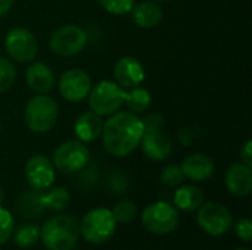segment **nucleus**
Returning <instances> with one entry per match:
<instances>
[{
    "label": "nucleus",
    "mask_w": 252,
    "mask_h": 250,
    "mask_svg": "<svg viewBox=\"0 0 252 250\" xmlns=\"http://www.w3.org/2000/svg\"><path fill=\"white\" fill-rule=\"evenodd\" d=\"M13 6V0H0V18L6 16Z\"/></svg>",
    "instance_id": "obj_34"
},
{
    "label": "nucleus",
    "mask_w": 252,
    "mask_h": 250,
    "mask_svg": "<svg viewBox=\"0 0 252 250\" xmlns=\"http://www.w3.org/2000/svg\"><path fill=\"white\" fill-rule=\"evenodd\" d=\"M102 141L105 150L117 158L133 153L143 137L142 118L130 111L112 113L102 128Z\"/></svg>",
    "instance_id": "obj_1"
},
{
    "label": "nucleus",
    "mask_w": 252,
    "mask_h": 250,
    "mask_svg": "<svg viewBox=\"0 0 252 250\" xmlns=\"http://www.w3.org/2000/svg\"><path fill=\"white\" fill-rule=\"evenodd\" d=\"M204 192L196 186H182L174 194V205L185 212H193L204 203Z\"/></svg>",
    "instance_id": "obj_21"
},
{
    "label": "nucleus",
    "mask_w": 252,
    "mask_h": 250,
    "mask_svg": "<svg viewBox=\"0 0 252 250\" xmlns=\"http://www.w3.org/2000/svg\"><path fill=\"white\" fill-rule=\"evenodd\" d=\"M4 49L12 60L18 63H30L37 56L38 43L30 29L18 27L7 32L4 38Z\"/></svg>",
    "instance_id": "obj_9"
},
{
    "label": "nucleus",
    "mask_w": 252,
    "mask_h": 250,
    "mask_svg": "<svg viewBox=\"0 0 252 250\" xmlns=\"http://www.w3.org/2000/svg\"><path fill=\"white\" fill-rule=\"evenodd\" d=\"M16 211L22 218H38L44 214L46 206L43 203V193L41 190H25L16 199Z\"/></svg>",
    "instance_id": "obj_20"
},
{
    "label": "nucleus",
    "mask_w": 252,
    "mask_h": 250,
    "mask_svg": "<svg viewBox=\"0 0 252 250\" xmlns=\"http://www.w3.org/2000/svg\"><path fill=\"white\" fill-rule=\"evenodd\" d=\"M115 83L123 88H133L143 83L145 69L143 65L133 56H123L114 66Z\"/></svg>",
    "instance_id": "obj_13"
},
{
    "label": "nucleus",
    "mask_w": 252,
    "mask_h": 250,
    "mask_svg": "<svg viewBox=\"0 0 252 250\" xmlns=\"http://www.w3.org/2000/svg\"><path fill=\"white\" fill-rule=\"evenodd\" d=\"M131 18L134 24L140 28H154L162 21V7L154 0H143L134 3L131 10Z\"/></svg>",
    "instance_id": "obj_18"
},
{
    "label": "nucleus",
    "mask_w": 252,
    "mask_h": 250,
    "mask_svg": "<svg viewBox=\"0 0 252 250\" xmlns=\"http://www.w3.org/2000/svg\"><path fill=\"white\" fill-rule=\"evenodd\" d=\"M117 221L111 209L96 208L89 211L80 224V234L92 245H100L114 236Z\"/></svg>",
    "instance_id": "obj_5"
},
{
    "label": "nucleus",
    "mask_w": 252,
    "mask_h": 250,
    "mask_svg": "<svg viewBox=\"0 0 252 250\" xmlns=\"http://www.w3.org/2000/svg\"><path fill=\"white\" fill-rule=\"evenodd\" d=\"M40 239V227L35 224H22L15 231V243L21 248H31Z\"/></svg>",
    "instance_id": "obj_24"
},
{
    "label": "nucleus",
    "mask_w": 252,
    "mask_h": 250,
    "mask_svg": "<svg viewBox=\"0 0 252 250\" xmlns=\"http://www.w3.org/2000/svg\"><path fill=\"white\" fill-rule=\"evenodd\" d=\"M185 178L192 181H207L214 174V161L204 153H193L185 158L183 164L180 165Z\"/></svg>",
    "instance_id": "obj_17"
},
{
    "label": "nucleus",
    "mask_w": 252,
    "mask_h": 250,
    "mask_svg": "<svg viewBox=\"0 0 252 250\" xmlns=\"http://www.w3.org/2000/svg\"><path fill=\"white\" fill-rule=\"evenodd\" d=\"M179 211L167 202H155L142 214L143 227L152 234H170L179 225Z\"/></svg>",
    "instance_id": "obj_7"
},
{
    "label": "nucleus",
    "mask_w": 252,
    "mask_h": 250,
    "mask_svg": "<svg viewBox=\"0 0 252 250\" xmlns=\"http://www.w3.org/2000/svg\"><path fill=\"white\" fill-rule=\"evenodd\" d=\"M196 211L199 227L213 237H220L226 234L233 224L230 211L221 203L207 202L202 203Z\"/></svg>",
    "instance_id": "obj_10"
},
{
    "label": "nucleus",
    "mask_w": 252,
    "mask_h": 250,
    "mask_svg": "<svg viewBox=\"0 0 252 250\" xmlns=\"http://www.w3.org/2000/svg\"><path fill=\"white\" fill-rule=\"evenodd\" d=\"M87 32L74 24L61 25L50 35V49L55 55L62 57H71L78 55L87 46Z\"/></svg>",
    "instance_id": "obj_8"
},
{
    "label": "nucleus",
    "mask_w": 252,
    "mask_h": 250,
    "mask_svg": "<svg viewBox=\"0 0 252 250\" xmlns=\"http://www.w3.org/2000/svg\"><path fill=\"white\" fill-rule=\"evenodd\" d=\"M224 184L233 196H248L252 192V168L242 162L233 164L226 172Z\"/></svg>",
    "instance_id": "obj_14"
},
{
    "label": "nucleus",
    "mask_w": 252,
    "mask_h": 250,
    "mask_svg": "<svg viewBox=\"0 0 252 250\" xmlns=\"http://www.w3.org/2000/svg\"><path fill=\"white\" fill-rule=\"evenodd\" d=\"M18 72L12 60L0 57V94L10 90L16 81Z\"/></svg>",
    "instance_id": "obj_25"
},
{
    "label": "nucleus",
    "mask_w": 252,
    "mask_h": 250,
    "mask_svg": "<svg viewBox=\"0 0 252 250\" xmlns=\"http://www.w3.org/2000/svg\"><path fill=\"white\" fill-rule=\"evenodd\" d=\"M241 162L242 164H245V165H248V167H251L252 168V141L251 140H248L245 144H244V147L241 149Z\"/></svg>",
    "instance_id": "obj_33"
},
{
    "label": "nucleus",
    "mask_w": 252,
    "mask_h": 250,
    "mask_svg": "<svg viewBox=\"0 0 252 250\" xmlns=\"http://www.w3.org/2000/svg\"><path fill=\"white\" fill-rule=\"evenodd\" d=\"M124 105H127L130 112H133L136 115L145 113L152 105V96L146 88L137 85V87L130 88V91H127Z\"/></svg>",
    "instance_id": "obj_22"
},
{
    "label": "nucleus",
    "mask_w": 252,
    "mask_h": 250,
    "mask_svg": "<svg viewBox=\"0 0 252 250\" xmlns=\"http://www.w3.org/2000/svg\"><path fill=\"white\" fill-rule=\"evenodd\" d=\"M137 214V206L130 202V200H121L118 202L114 209H112V215L117 221V224H128L134 220Z\"/></svg>",
    "instance_id": "obj_26"
},
{
    "label": "nucleus",
    "mask_w": 252,
    "mask_h": 250,
    "mask_svg": "<svg viewBox=\"0 0 252 250\" xmlns=\"http://www.w3.org/2000/svg\"><path fill=\"white\" fill-rule=\"evenodd\" d=\"M25 81L35 94H47L55 87V74L46 63L34 62L25 71Z\"/></svg>",
    "instance_id": "obj_16"
},
{
    "label": "nucleus",
    "mask_w": 252,
    "mask_h": 250,
    "mask_svg": "<svg viewBox=\"0 0 252 250\" xmlns=\"http://www.w3.org/2000/svg\"><path fill=\"white\" fill-rule=\"evenodd\" d=\"M90 161V152L86 143L80 140H68L59 144L53 153V167L59 172L74 174L87 167Z\"/></svg>",
    "instance_id": "obj_6"
},
{
    "label": "nucleus",
    "mask_w": 252,
    "mask_h": 250,
    "mask_svg": "<svg viewBox=\"0 0 252 250\" xmlns=\"http://www.w3.org/2000/svg\"><path fill=\"white\" fill-rule=\"evenodd\" d=\"M0 130H1V125H0Z\"/></svg>",
    "instance_id": "obj_38"
},
{
    "label": "nucleus",
    "mask_w": 252,
    "mask_h": 250,
    "mask_svg": "<svg viewBox=\"0 0 252 250\" xmlns=\"http://www.w3.org/2000/svg\"><path fill=\"white\" fill-rule=\"evenodd\" d=\"M13 228H15V221L12 214L0 206V246L10 239Z\"/></svg>",
    "instance_id": "obj_29"
},
{
    "label": "nucleus",
    "mask_w": 252,
    "mask_h": 250,
    "mask_svg": "<svg viewBox=\"0 0 252 250\" xmlns=\"http://www.w3.org/2000/svg\"><path fill=\"white\" fill-rule=\"evenodd\" d=\"M185 181V175L180 165H168L161 172V183L167 187H179Z\"/></svg>",
    "instance_id": "obj_27"
},
{
    "label": "nucleus",
    "mask_w": 252,
    "mask_h": 250,
    "mask_svg": "<svg viewBox=\"0 0 252 250\" xmlns=\"http://www.w3.org/2000/svg\"><path fill=\"white\" fill-rule=\"evenodd\" d=\"M59 115L58 103L53 97L47 94H37L28 100L24 112L25 125L35 134H46L49 133Z\"/></svg>",
    "instance_id": "obj_3"
},
{
    "label": "nucleus",
    "mask_w": 252,
    "mask_h": 250,
    "mask_svg": "<svg viewBox=\"0 0 252 250\" xmlns=\"http://www.w3.org/2000/svg\"><path fill=\"white\" fill-rule=\"evenodd\" d=\"M25 180L35 190H46L55 181V167L43 155L31 156L25 164Z\"/></svg>",
    "instance_id": "obj_12"
},
{
    "label": "nucleus",
    "mask_w": 252,
    "mask_h": 250,
    "mask_svg": "<svg viewBox=\"0 0 252 250\" xmlns=\"http://www.w3.org/2000/svg\"><path fill=\"white\" fill-rule=\"evenodd\" d=\"M126 88L120 87L117 83L109 80L99 81L94 87H92L89 93V106L90 111L99 116H111L118 112L120 108L126 102Z\"/></svg>",
    "instance_id": "obj_4"
},
{
    "label": "nucleus",
    "mask_w": 252,
    "mask_h": 250,
    "mask_svg": "<svg viewBox=\"0 0 252 250\" xmlns=\"http://www.w3.org/2000/svg\"><path fill=\"white\" fill-rule=\"evenodd\" d=\"M61 96L71 103H78L84 100L92 90V80L89 74L83 69L72 68L65 71L58 83Z\"/></svg>",
    "instance_id": "obj_11"
},
{
    "label": "nucleus",
    "mask_w": 252,
    "mask_h": 250,
    "mask_svg": "<svg viewBox=\"0 0 252 250\" xmlns=\"http://www.w3.org/2000/svg\"><path fill=\"white\" fill-rule=\"evenodd\" d=\"M43 203L46 209H52L56 212L63 211L71 203L69 192L63 187H53L47 193H43Z\"/></svg>",
    "instance_id": "obj_23"
},
{
    "label": "nucleus",
    "mask_w": 252,
    "mask_h": 250,
    "mask_svg": "<svg viewBox=\"0 0 252 250\" xmlns=\"http://www.w3.org/2000/svg\"><path fill=\"white\" fill-rule=\"evenodd\" d=\"M97 3L112 15H126L130 13L134 0H97Z\"/></svg>",
    "instance_id": "obj_28"
},
{
    "label": "nucleus",
    "mask_w": 252,
    "mask_h": 250,
    "mask_svg": "<svg viewBox=\"0 0 252 250\" xmlns=\"http://www.w3.org/2000/svg\"><path fill=\"white\" fill-rule=\"evenodd\" d=\"M40 237L47 250H72L80 239V224L71 215H58L44 222Z\"/></svg>",
    "instance_id": "obj_2"
},
{
    "label": "nucleus",
    "mask_w": 252,
    "mask_h": 250,
    "mask_svg": "<svg viewBox=\"0 0 252 250\" xmlns=\"http://www.w3.org/2000/svg\"><path fill=\"white\" fill-rule=\"evenodd\" d=\"M143 153L152 159V161H165L171 150H173V143L168 134L161 131H151V133H143V137L140 140V144Z\"/></svg>",
    "instance_id": "obj_15"
},
{
    "label": "nucleus",
    "mask_w": 252,
    "mask_h": 250,
    "mask_svg": "<svg viewBox=\"0 0 252 250\" xmlns=\"http://www.w3.org/2000/svg\"><path fill=\"white\" fill-rule=\"evenodd\" d=\"M3 197H4V194H3V190L0 189V205H1V202H3Z\"/></svg>",
    "instance_id": "obj_35"
},
{
    "label": "nucleus",
    "mask_w": 252,
    "mask_h": 250,
    "mask_svg": "<svg viewBox=\"0 0 252 250\" xmlns=\"http://www.w3.org/2000/svg\"><path fill=\"white\" fill-rule=\"evenodd\" d=\"M154 1H157V3H165V1H170V0H154Z\"/></svg>",
    "instance_id": "obj_36"
},
{
    "label": "nucleus",
    "mask_w": 252,
    "mask_h": 250,
    "mask_svg": "<svg viewBox=\"0 0 252 250\" xmlns=\"http://www.w3.org/2000/svg\"><path fill=\"white\" fill-rule=\"evenodd\" d=\"M238 250H250V249H238Z\"/></svg>",
    "instance_id": "obj_37"
},
{
    "label": "nucleus",
    "mask_w": 252,
    "mask_h": 250,
    "mask_svg": "<svg viewBox=\"0 0 252 250\" xmlns=\"http://www.w3.org/2000/svg\"><path fill=\"white\" fill-rule=\"evenodd\" d=\"M142 124H143V133L161 131V130H164L165 119L159 113H148L142 118Z\"/></svg>",
    "instance_id": "obj_30"
},
{
    "label": "nucleus",
    "mask_w": 252,
    "mask_h": 250,
    "mask_svg": "<svg viewBox=\"0 0 252 250\" xmlns=\"http://www.w3.org/2000/svg\"><path fill=\"white\" fill-rule=\"evenodd\" d=\"M102 116L96 115L92 111L83 112L74 124V133L77 136V140L83 143H93L94 140H97L102 134Z\"/></svg>",
    "instance_id": "obj_19"
},
{
    "label": "nucleus",
    "mask_w": 252,
    "mask_h": 250,
    "mask_svg": "<svg viewBox=\"0 0 252 250\" xmlns=\"http://www.w3.org/2000/svg\"><path fill=\"white\" fill-rule=\"evenodd\" d=\"M236 236L244 242H251L252 239V222L250 218H241L235 224Z\"/></svg>",
    "instance_id": "obj_31"
},
{
    "label": "nucleus",
    "mask_w": 252,
    "mask_h": 250,
    "mask_svg": "<svg viewBox=\"0 0 252 250\" xmlns=\"http://www.w3.org/2000/svg\"><path fill=\"white\" fill-rule=\"evenodd\" d=\"M179 140L183 146H190L195 140V131L192 128H182L179 131Z\"/></svg>",
    "instance_id": "obj_32"
}]
</instances>
